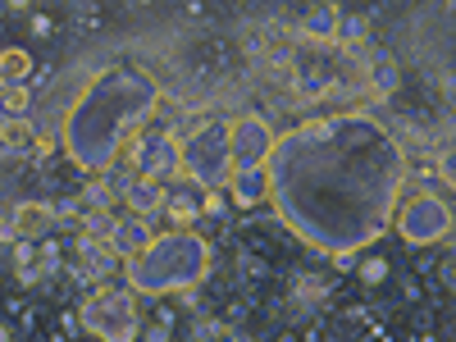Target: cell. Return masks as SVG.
I'll return each mask as SVG.
<instances>
[{
    "mask_svg": "<svg viewBox=\"0 0 456 342\" xmlns=\"http://www.w3.org/2000/svg\"><path fill=\"white\" fill-rule=\"evenodd\" d=\"M156 83L142 69H110L69 110V151L83 169H105L128 133L156 110Z\"/></svg>",
    "mask_w": 456,
    "mask_h": 342,
    "instance_id": "obj_1",
    "label": "cell"
},
{
    "mask_svg": "<svg viewBox=\"0 0 456 342\" xmlns=\"http://www.w3.org/2000/svg\"><path fill=\"white\" fill-rule=\"evenodd\" d=\"M206 242L192 233H169V238H151L146 251L128 260V283L137 292H165V288H192L206 274Z\"/></svg>",
    "mask_w": 456,
    "mask_h": 342,
    "instance_id": "obj_2",
    "label": "cell"
},
{
    "mask_svg": "<svg viewBox=\"0 0 456 342\" xmlns=\"http://www.w3.org/2000/svg\"><path fill=\"white\" fill-rule=\"evenodd\" d=\"M178 160H183V174H192L197 187H224L228 174H233V156H228V124L210 119L201 128H192L183 142H178Z\"/></svg>",
    "mask_w": 456,
    "mask_h": 342,
    "instance_id": "obj_3",
    "label": "cell"
},
{
    "mask_svg": "<svg viewBox=\"0 0 456 342\" xmlns=\"http://www.w3.org/2000/svg\"><path fill=\"white\" fill-rule=\"evenodd\" d=\"M83 324L92 333H101L105 342H133L137 338V306H133V292H96L87 297V306H83Z\"/></svg>",
    "mask_w": 456,
    "mask_h": 342,
    "instance_id": "obj_4",
    "label": "cell"
},
{
    "mask_svg": "<svg viewBox=\"0 0 456 342\" xmlns=\"http://www.w3.org/2000/svg\"><path fill=\"white\" fill-rule=\"evenodd\" d=\"M274 151V133L256 114H242V119L228 124V156H233V169H260Z\"/></svg>",
    "mask_w": 456,
    "mask_h": 342,
    "instance_id": "obj_5",
    "label": "cell"
},
{
    "mask_svg": "<svg viewBox=\"0 0 456 342\" xmlns=\"http://www.w3.org/2000/svg\"><path fill=\"white\" fill-rule=\"evenodd\" d=\"M397 228H402V238L415 242V247H425V242H438L447 238V228H452V215L438 197H415L402 215H397Z\"/></svg>",
    "mask_w": 456,
    "mask_h": 342,
    "instance_id": "obj_6",
    "label": "cell"
},
{
    "mask_svg": "<svg viewBox=\"0 0 456 342\" xmlns=\"http://www.w3.org/2000/svg\"><path fill=\"white\" fill-rule=\"evenodd\" d=\"M133 165H137V178H151V183H174L183 174V160H178V142L165 133V137H137L133 146Z\"/></svg>",
    "mask_w": 456,
    "mask_h": 342,
    "instance_id": "obj_7",
    "label": "cell"
},
{
    "mask_svg": "<svg viewBox=\"0 0 456 342\" xmlns=\"http://www.w3.org/2000/svg\"><path fill=\"white\" fill-rule=\"evenodd\" d=\"M55 228V210L42 206V201H23L10 210V224H5V238L14 242H37V238H46Z\"/></svg>",
    "mask_w": 456,
    "mask_h": 342,
    "instance_id": "obj_8",
    "label": "cell"
},
{
    "mask_svg": "<svg viewBox=\"0 0 456 342\" xmlns=\"http://www.w3.org/2000/svg\"><path fill=\"white\" fill-rule=\"evenodd\" d=\"M160 215H169L178 228L192 224L197 215H206V187H165V206Z\"/></svg>",
    "mask_w": 456,
    "mask_h": 342,
    "instance_id": "obj_9",
    "label": "cell"
},
{
    "mask_svg": "<svg viewBox=\"0 0 456 342\" xmlns=\"http://www.w3.org/2000/svg\"><path fill=\"white\" fill-rule=\"evenodd\" d=\"M78 274L83 279H105L114 265H119V251H114L110 242H96V238H78Z\"/></svg>",
    "mask_w": 456,
    "mask_h": 342,
    "instance_id": "obj_10",
    "label": "cell"
},
{
    "mask_svg": "<svg viewBox=\"0 0 456 342\" xmlns=\"http://www.w3.org/2000/svg\"><path fill=\"white\" fill-rule=\"evenodd\" d=\"M110 247L119 251L124 260H133L137 251L151 247V228L142 215H124V219H114V233H110Z\"/></svg>",
    "mask_w": 456,
    "mask_h": 342,
    "instance_id": "obj_11",
    "label": "cell"
},
{
    "mask_svg": "<svg viewBox=\"0 0 456 342\" xmlns=\"http://www.w3.org/2000/svg\"><path fill=\"white\" fill-rule=\"evenodd\" d=\"M228 192H233L242 206H256V201H265V197H270V169H233V174H228Z\"/></svg>",
    "mask_w": 456,
    "mask_h": 342,
    "instance_id": "obj_12",
    "label": "cell"
},
{
    "mask_svg": "<svg viewBox=\"0 0 456 342\" xmlns=\"http://www.w3.org/2000/svg\"><path fill=\"white\" fill-rule=\"evenodd\" d=\"M124 201H128V210L133 215H160V206H165V183H151V178H133L128 187H124Z\"/></svg>",
    "mask_w": 456,
    "mask_h": 342,
    "instance_id": "obj_13",
    "label": "cell"
},
{
    "mask_svg": "<svg viewBox=\"0 0 456 342\" xmlns=\"http://www.w3.org/2000/svg\"><path fill=\"white\" fill-rule=\"evenodd\" d=\"M301 32L315 37V42H333L338 37V10L333 5H315L306 19H301Z\"/></svg>",
    "mask_w": 456,
    "mask_h": 342,
    "instance_id": "obj_14",
    "label": "cell"
},
{
    "mask_svg": "<svg viewBox=\"0 0 456 342\" xmlns=\"http://www.w3.org/2000/svg\"><path fill=\"white\" fill-rule=\"evenodd\" d=\"M32 124L28 119H0V146L5 151H32Z\"/></svg>",
    "mask_w": 456,
    "mask_h": 342,
    "instance_id": "obj_15",
    "label": "cell"
},
{
    "mask_svg": "<svg viewBox=\"0 0 456 342\" xmlns=\"http://www.w3.org/2000/svg\"><path fill=\"white\" fill-rule=\"evenodd\" d=\"M0 119H28V87L23 83H5V92H0Z\"/></svg>",
    "mask_w": 456,
    "mask_h": 342,
    "instance_id": "obj_16",
    "label": "cell"
},
{
    "mask_svg": "<svg viewBox=\"0 0 456 342\" xmlns=\"http://www.w3.org/2000/svg\"><path fill=\"white\" fill-rule=\"evenodd\" d=\"M114 210H87L83 215V238H96V242H110V233H114Z\"/></svg>",
    "mask_w": 456,
    "mask_h": 342,
    "instance_id": "obj_17",
    "label": "cell"
},
{
    "mask_svg": "<svg viewBox=\"0 0 456 342\" xmlns=\"http://www.w3.org/2000/svg\"><path fill=\"white\" fill-rule=\"evenodd\" d=\"M28 69H32V60H28V51H19V46H10L5 55H0V78H5V83H23Z\"/></svg>",
    "mask_w": 456,
    "mask_h": 342,
    "instance_id": "obj_18",
    "label": "cell"
},
{
    "mask_svg": "<svg viewBox=\"0 0 456 342\" xmlns=\"http://www.w3.org/2000/svg\"><path fill=\"white\" fill-rule=\"evenodd\" d=\"M393 87H397V69H393L388 60H379V64H374V92H379V96H388Z\"/></svg>",
    "mask_w": 456,
    "mask_h": 342,
    "instance_id": "obj_19",
    "label": "cell"
},
{
    "mask_svg": "<svg viewBox=\"0 0 456 342\" xmlns=\"http://www.w3.org/2000/svg\"><path fill=\"white\" fill-rule=\"evenodd\" d=\"M10 5H14V10H23V5H32V0H10Z\"/></svg>",
    "mask_w": 456,
    "mask_h": 342,
    "instance_id": "obj_20",
    "label": "cell"
},
{
    "mask_svg": "<svg viewBox=\"0 0 456 342\" xmlns=\"http://www.w3.org/2000/svg\"><path fill=\"white\" fill-rule=\"evenodd\" d=\"M0 342H10V333H5V329H0Z\"/></svg>",
    "mask_w": 456,
    "mask_h": 342,
    "instance_id": "obj_21",
    "label": "cell"
},
{
    "mask_svg": "<svg viewBox=\"0 0 456 342\" xmlns=\"http://www.w3.org/2000/svg\"><path fill=\"white\" fill-rule=\"evenodd\" d=\"M0 92H5V78H0Z\"/></svg>",
    "mask_w": 456,
    "mask_h": 342,
    "instance_id": "obj_22",
    "label": "cell"
}]
</instances>
